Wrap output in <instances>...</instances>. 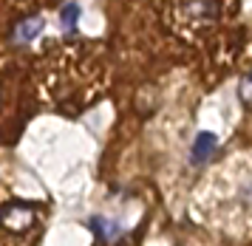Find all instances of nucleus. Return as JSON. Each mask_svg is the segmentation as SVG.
Segmentation results:
<instances>
[{
  "label": "nucleus",
  "mask_w": 252,
  "mask_h": 246,
  "mask_svg": "<svg viewBox=\"0 0 252 246\" xmlns=\"http://www.w3.org/2000/svg\"><path fill=\"white\" fill-rule=\"evenodd\" d=\"M43 29H46V20L43 17H26L23 23H17V29H14V43H32V40H37L40 34H43Z\"/></svg>",
  "instance_id": "nucleus-3"
},
{
  "label": "nucleus",
  "mask_w": 252,
  "mask_h": 246,
  "mask_svg": "<svg viewBox=\"0 0 252 246\" xmlns=\"http://www.w3.org/2000/svg\"><path fill=\"white\" fill-rule=\"evenodd\" d=\"M34 218H37L34 204L12 201V204H6V207H0V226H3L6 232H14V235L32 229V226H34Z\"/></svg>",
  "instance_id": "nucleus-1"
},
{
  "label": "nucleus",
  "mask_w": 252,
  "mask_h": 246,
  "mask_svg": "<svg viewBox=\"0 0 252 246\" xmlns=\"http://www.w3.org/2000/svg\"><path fill=\"white\" fill-rule=\"evenodd\" d=\"M77 23H80V6L77 3H65L60 11V26L65 34H77Z\"/></svg>",
  "instance_id": "nucleus-5"
},
{
  "label": "nucleus",
  "mask_w": 252,
  "mask_h": 246,
  "mask_svg": "<svg viewBox=\"0 0 252 246\" xmlns=\"http://www.w3.org/2000/svg\"><path fill=\"white\" fill-rule=\"evenodd\" d=\"M216 147H218L216 133H210V130H201V133L195 136V142H193V150H190V161H193V164H204V161H210V158H213V153H216Z\"/></svg>",
  "instance_id": "nucleus-2"
},
{
  "label": "nucleus",
  "mask_w": 252,
  "mask_h": 246,
  "mask_svg": "<svg viewBox=\"0 0 252 246\" xmlns=\"http://www.w3.org/2000/svg\"><path fill=\"white\" fill-rule=\"evenodd\" d=\"M88 224H91L94 235H96V241H99V244H111V241H116V238H119V226H116L114 221L102 218V215H94Z\"/></svg>",
  "instance_id": "nucleus-4"
},
{
  "label": "nucleus",
  "mask_w": 252,
  "mask_h": 246,
  "mask_svg": "<svg viewBox=\"0 0 252 246\" xmlns=\"http://www.w3.org/2000/svg\"><path fill=\"white\" fill-rule=\"evenodd\" d=\"M238 99L244 108H250L252 111V71L250 74H244V79L238 82Z\"/></svg>",
  "instance_id": "nucleus-6"
}]
</instances>
